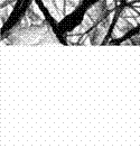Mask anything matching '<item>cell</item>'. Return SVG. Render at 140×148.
<instances>
[{
  "label": "cell",
  "instance_id": "obj_3",
  "mask_svg": "<svg viewBox=\"0 0 140 148\" xmlns=\"http://www.w3.org/2000/svg\"><path fill=\"white\" fill-rule=\"evenodd\" d=\"M44 8L48 18L52 21L59 24L65 18L73 15L81 7L84 0H38Z\"/></svg>",
  "mask_w": 140,
  "mask_h": 148
},
{
  "label": "cell",
  "instance_id": "obj_4",
  "mask_svg": "<svg viewBox=\"0 0 140 148\" xmlns=\"http://www.w3.org/2000/svg\"><path fill=\"white\" fill-rule=\"evenodd\" d=\"M16 1H17V0H1V3H2V6L5 5V8H8L9 6L15 5Z\"/></svg>",
  "mask_w": 140,
  "mask_h": 148
},
{
  "label": "cell",
  "instance_id": "obj_2",
  "mask_svg": "<svg viewBox=\"0 0 140 148\" xmlns=\"http://www.w3.org/2000/svg\"><path fill=\"white\" fill-rule=\"evenodd\" d=\"M117 0H99L86 11L82 23L70 32L66 37L73 39L71 44H84L85 38H91V44H100L104 38L115 12Z\"/></svg>",
  "mask_w": 140,
  "mask_h": 148
},
{
  "label": "cell",
  "instance_id": "obj_1",
  "mask_svg": "<svg viewBox=\"0 0 140 148\" xmlns=\"http://www.w3.org/2000/svg\"><path fill=\"white\" fill-rule=\"evenodd\" d=\"M6 45H52L61 44L52 23L38 0H30L21 17L2 36Z\"/></svg>",
  "mask_w": 140,
  "mask_h": 148
}]
</instances>
